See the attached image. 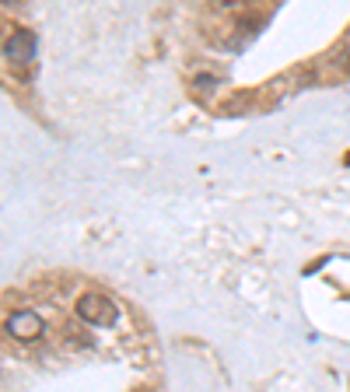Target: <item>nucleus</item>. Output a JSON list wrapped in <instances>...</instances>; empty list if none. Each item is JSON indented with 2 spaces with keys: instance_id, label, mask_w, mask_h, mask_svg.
<instances>
[{
  "instance_id": "obj_1",
  "label": "nucleus",
  "mask_w": 350,
  "mask_h": 392,
  "mask_svg": "<svg viewBox=\"0 0 350 392\" xmlns=\"http://www.w3.org/2000/svg\"><path fill=\"white\" fill-rule=\"evenodd\" d=\"M74 312H78L81 322L95 326V329H109V326H116V319H119V305H116L109 294H98V291L81 294L78 305H74Z\"/></svg>"
},
{
  "instance_id": "obj_2",
  "label": "nucleus",
  "mask_w": 350,
  "mask_h": 392,
  "mask_svg": "<svg viewBox=\"0 0 350 392\" xmlns=\"http://www.w3.org/2000/svg\"><path fill=\"white\" fill-rule=\"evenodd\" d=\"M35 53H39V39H35V32H28V28H18L14 35L4 39V56H7L11 63H32Z\"/></svg>"
},
{
  "instance_id": "obj_3",
  "label": "nucleus",
  "mask_w": 350,
  "mask_h": 392,
  "mask_svg": "<svg viewBox=\"0 0 350 392\" xmlns=\"http://www.w3.org/2000/svg\"><path fill=\"white\" fill-rule=\"evenodd\" d=\"M42 333V319L32 308H18L14 315H7V336L14 340H35Z\"/></svg>"
},
{
  "instance_id": "obj_4",
  "label": "nucleus",
  "mask_w": 350,
  "mask_h": 392,
  "mask_svg": "<svg viewBox=\"0 0 350 392\" xmlns=\"http://www.w3.org/2000/svg\"><path fill=\"white\" fill-rule=\"evenodd\" d=\"M196 88H200V92H207V88H214V78H207V74H203V78H196Z\"/></svg>"
},
{
  "instance_id": "obj_5",
  "label": "nucleus",
  "mask_w": 350,
  "mask_h": 392,
  "mask_svg": "<svg viewBox=\"0 0 350 392\" xmlns=\"http://www.w3.org/2000/svg\"><path fill=\"white\" fill-rule=\"evenodd\" d=\"M18 4H21V0H4V7H18Z\"/></svg>"
}]
</instances>
